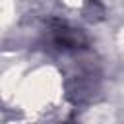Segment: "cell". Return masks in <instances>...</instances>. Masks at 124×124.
<instances>
[{
  "label": "cell",
  "mask_w": 124,
  "mask_h": 124,
  "mask_svg": "<svg viewBox=\"0 0 124 124\" xmlns=\"http://www.w3.org/2000/svg\"><path fill=\"white\" fill-rule=\"evenodd\" d=\"M50 33H52V43L60 50H78V48H83L87 45L85 35L79 29L70 27L66 21H52Z\"/></svg>",
  "instance_id": "1"
},
{
  "label": "cell",
  "mask_w": 124,
  "mask_h": 124,
  "mask_svg": "<svg viewBox=\"0 0 124 124\" xmlns=\"http://www.w3.org/2000/svg\"><path fill=\"white\" fill-rule=\"evenodd\" d=\"M70 124H72V122H70Z\"/></svg>",
  "instance_id": "2"
}]
</instances>
